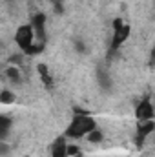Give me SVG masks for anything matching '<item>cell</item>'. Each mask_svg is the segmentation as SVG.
<instances>
[{
    "label": "cell",
    "mask_w": 155,
    "mask_h": 157,
    "mask_svg": "<svg viewBox=\"0 0 155 157\" xmlns=\"http://www.w3.org/2000/svg\"><path fill=\"white\" fill-rule=\"evenodd\" d=\"M15 40H17V44H18L20 49L29 51V49L33 48V40H35V35H33L31 26H22V28H18V31H17V35H15Z\"/></svg>",
    "instance_id": "2"
},
{
    "label": "cell",
    "mask_w": 155,
    "mask_h": 157,
    "mask_svg": "<svg viewBox=\"0 0 155 157\" xmlns=\"http://www.w3.org/2000/svg\"><path fill=\"white\" fill-rule=\"evenodd\" d=\"M6 152H9V148L6 144H0V154H6Z\"/></svg>",
    "instance_id": "12"
},
{
    "label": "cell",
    "mask_w": 155,
    "mask_h": 157,
    "mask_svg": "<svg viewBox=\"0 0 155 157\" xmlns=\"http://www.w3.org/2000/svg\"><path fill=\"white\" fill-rule=\"evenodd\" d=\"M137 117L141 119V121H152V117H153V108H152V102H150L148 99L139 104V108H137Z\"/></svg>",
    "instance_id": "5"
},
{
    "label": "cell",
    "mask_w": 155,
    "mask_h": 157,
    "mask_svg": "<svg viewBox=\"0 0 155 157\" xmlns=\"http://www.w3.org/2000/svg\"><path fill=\"white\" fill-rule=\"evenodd\" d=\"M51 157H68V143H66V139H59L53 144Z\"/></svg>",
    "instance_id": "6"
},
{
    "label": "cell",
    "mask_w": 155,
    "mask_h": 157,
    "mask_svg": "<svg viewBox=\"0 0 155 157\" xmlns=\"http://www.w3.org/2000/svg\"><path fill=\"white\" fill-rule=\"evenodd\" d=\"M88 135H89V137H88V139H89V143H100V141H102V132H100V130H97V128H93Z\"/></svg>",
    "instance_id": "8"
},
{
    "label": "cell",
    "mask_w": 155,
    "mask_h": 157,
    "mask_svg": "<svg viewBox=\"0 0 155 157\" xmlns=\"http://www.w3.org/2000/svg\"><path fill=\"white\" fill-rule=\"evenodd\" d=\"M93 128H97V124L93 122V119L88 117V115H77L73 119V122L70 124L68 128V135L70 137H82V135H88Z\"/></svg>",
    "instance_id": "1"
},
{
    "label": "cell",
    "mask_w": 155,
    "mask_h": 157,
    "mask_svg": "<svg viewBox=\"0 0 155 157\" xmlns=\"http://www.w3.org/2000/svg\"><path fill=\"white\" fill-rule=\"evenodd\" d=\"M97 82L102 90H110L112 88V78H110V73L106 70H99L97 71Z\"/></svg>",
    "instance_id": "7"
},
{
    "label": "cell",
    "mask_w": 155,
    "mask_h": 157,
    "mask_svg": "<svg viewBox=\"0 0 155 157\" xmlns=\"http://www.w3.org/2000/svg\"><path fill=\"white\" fill-rule=\"evenodd\" d=\"M31 29H33L35 39H40V44H44V40H46V18H44V15H42V13L37 15V17L33 18Z\"/></svg>",
    "instance_id": "4"
},
{
    "label": "cell",
    "mask_w": 155,
    "mask_h": 157,
    "mask_svg": "<svg viewBox=\"0 0 155 157\" xmlns=\"http://www.w3.org/2000/svg\"><path fill=\"white\" fill-rule=\"evenodd\" d=\"M13 101H15V95H13L11 91H7V90H6V91H2V93H0V102H2V104H11Z\"/></svg>",
    "instance_id": "9"
},
{
    "label": "cell",
    "mask_w": 155,
    "mask_h": 157,
    "mask_svg": "<svg viewBox=\"0 0 155 157\" xmlns=\"http://www.w3.org/2000/svg\"><path fill=\"white\" fill-rule=\"evenodd\" d=\"M7 130H9V119L0 115V137H2V135H6V132H7Z\"/></svg>",
    "instance_id": "10"
},
{
    "label": "cell",
    "mask_w": 155,
    "mask_h": 157,
    "mask_svg": "<svg viewBox=\"0 0 155 157\" xmlns=\"http://www.w3.org/2000/svg\"><path fill=\"white\" fill-rule=\"evenodd\" d=\"M115 33H113V37H112V49L115 51L117 48L124 42V40L128 39V33H130V28L126 26V24H122L120 20H115Z\"/></svg>",
    "instance_id": "3"
},
{
    "label": "cell",
    "mask_w": 155,
    "mask_h": 157,
    "mask_svg": "<svg viewBox=\"0 0 155 157\" xmlns=\"http://www.w3.org/2000/svg\"><path fill=\"white\" fill-rule=\"evenodd\" d=\"M7 77H11V80H18L20 78V73H18V70H15V68H7Z\"/></svg>",
    "instance_id": "11"
}]
</instances>
